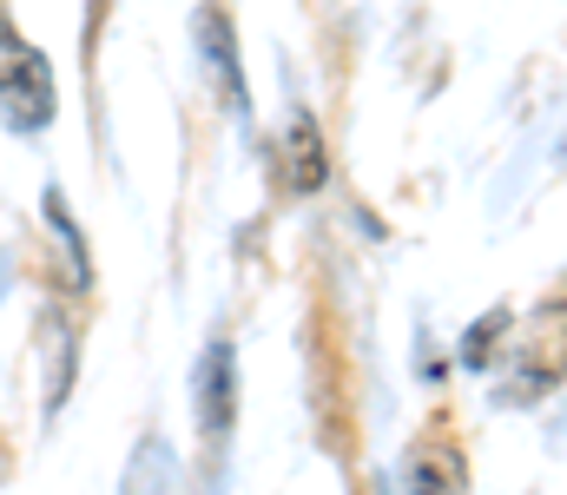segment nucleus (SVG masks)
Here are the masks:
<instances>
[{"instance_id":"nucleus-1","label":"nucleus","mask_w":567,"mask_h":495,"mask_svg":"<svg viewBox=\"0 0 567 495\" xmlns=\"http://www.w3.org/2000/svg\"><path fill=\"white\" fill-rule=\"evenodd\" d=\"M53 106H60V86H53L47 53L13 20H0V120L13 133H40L53 126Z\"/></svg>"},{"instance_id":"nucleus-2","label":"nucleus","mask_w":567,"mask_h":495,"mask_svg":"<svg viewBox=\"0 0 567 495\" xmlns=\"http://www.w3.org/2000/svg\"><path fill=\"white\" fill-rule=\"evenodd\" d=\"M231 416H238V357H231V343H212L198 357V430L212 443H225Z\"/></svg>"},{"instance_id":"nucleus-3","label":"nucleus","mask_w":567,"mask_h":495,"mask_svg":"<svg viewBox=\"0 0 567 495\" xmlns=\"http://www.w3.org/2000/svg\"><path fill=\"white\" fill-rule=\"evenodd\" d=\"M172 483H178V463H172V450L158 436H145L126 456V470H120V495H172Z\"/></svg>"},{"instance_id":"nucleus-4","label":"nucleus","mask_w":567,"mask_h":495,"mask_svg":"<svg viewBox=\"0 0 567 495\" xmlns=\"http://www.w3.org/2000/svg\"><path fill=\"white\" fill-rule=\"evenodd\" d=\"M198 40H205V53H212V66H218V86H225V100L245 113V80H238V40H231V20L218 13V7H205L198 13Z\"/></svg>"},{"instance_id":"nucleus-5","label":"nucleus","mask_w":567,"mask_h":495,"mask_svg":"<svg viewBox=\"0 0 567 495\" xmlns=\"http://www.w3.org/2000/svg\"><path fill=\"white\" fill-rule=\"evenodd\" d=\"M278 172H284L290 192H317L323 185V146H317V126L310 120L290 126V140L278 146Z\"/></svg>"},{"instance_id":"nucleus-6","label":"nucleus","mask_w":567,"mask_h":495,"mask_svg":"<svg viewBox=\"0 0 567 495\" xmlns=\"http://www.w3.org/2000/svg\"><path fill=\"white\" fill-rule=\"evenodd\" d=\"M410 483H416V495H468L462 456H455L449 443H435V450H423V456L410 463Z\"/></svg>"},{"instance_id":"nucleus-7","label":"nucleus","mask_w":567,"mask_h":495,"mask_svg":"<svg viewBox=\"0 0 567 495\" xmlns=\"http://www.w3.org/2000/svg\"><path fill=\"white\" fill-rule=\"evenodd\" d=\"M47 218H53L60 245L73 251V278H80V285H93V258H86V238H80V225H73V205H66L60 192H47Z\"/></svg>"}]
</instances>
